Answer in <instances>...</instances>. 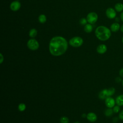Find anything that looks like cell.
I'll return each instance as SVG.
<instances>
[{"label": "cell", "mask_w": 123, "mask_h": 123, "mask_svg": "<svg viewBox=\"0 0 123 123\" xmlns=\"http://www.w3.org/2000/svg\"><path fill=\"white\" fill-rule=\"evenodd\" d=\"M38 20L41 23H44L46 21V17L44 14H41L38 17Z\"/></svg>", "instance_id": "obj_18"}, {"label": "cell", "mask_w": 123, "mask_h": 123, "mask_svg": "<svg viewBox=\"0 0 123 123\" xmlns=\"http://www.w3.org/2000/svg\"><path fill=\"white\" fill-rule=\"evenodd\" d=\"M83 43L82 38L79 37H75L72 38L69 41L70 45L74 47H79L81 46Z\"/></svg>", "instance_id": "obj_3"}, {"label": "cell", "mask_w": 123, "mask_h": 123, "mask_svg": "<svg viewBox=\"0 0 123 123\" xmlns=\"http://www.w3.org/2000/svg\"><path fill=\"white\" fill-rule=\"evenodd\" d=\"M98 20V15L96 13L92 12L88 14L87 21L90 24H94Z\"/></svg>", "instance_id": "obj_5"}, {"label": "cell", "mask_w": 123, "mask_h": 123, "mask_svg": "<svg viewBox=\"0 0 123 123\" xmlns=\"http://www.w3.org/2000/svg\"><path fill=\"white\" fill-rule=\"evenodd\" d=\"M115 9L118 12H122L123 10V4L121 3H117L115 5Z\"/></svg>", "instance_id": "obj_13"}, {"label": "cell", "mask_w": 123, "mask_h": 123, "mask_svg": "<svg viewBox=\"0 0 123 123\" xmlns=\"http://www.w3.org/2000/svg\"><path fill=\"white\" fill-rule=\"evenodd\" d=\"M122 85H123V80L122 81Z\"/></svg>", "instance_id": "obj_30"}, {"label": "cell", "mask_w": 123, "mask_h": 123, "mask_svg": "<svg viewBox=\"0 0 123 123\" xmlns=\"http://www.w3.org/2000/svg\"><path fill=\"white\" fill-rule=\"evenodd\" d=\"M115 102L117 105L120 106H123V95L118 96L116 98Z\"/></svg>", "instance_id": "obj_12"}, {"label": "cell", "mask_w": 123, "mask_h": 123, "mask_svg": "<svg viewBox=\"0 0 123 123\" xmlns=\"http://www.w3.org/2000/svg\"><path fill=\"white\" fill-rule=\"evenodd\" d=\"M86 22L87 21L86 20V19L85 18H82L80 20V23L82 24V25H85L86 23Z\"/></svg>", "instance_id": "obj_24"}, {"label": "cell", "mask_w": 123, "mask_h": 123, "mask_svg": "<svg viewBox=\"0 0 123 123\" xmlns=\"http://www.w3.org/2000/svg\"><path fill=\"white\" fill-rule=\"evenodd\" d=\"M119 74L121 77H123V68H122L119 71Z\"/></svg>", "instance_id": "obj_25"}, {"label": "cell", "mask_w": 123, "mask_h": 123, "mask_svg": "<svg viewBox=\"0 0 123 123\" xmlns=\"http://www.w3.org/2000/svg\"><path fill=\"white\" fill-rule=\"evenodd\" d=\"M113 109H111V108H109L107 109L105 111V114L106 116H111L112 115L113 113Z\"/></svg>", "instance_id": "obj_17"}, {"label": "cell", "mask_w": 123, "mask_h": 123, "mask_svg": "<svg viewBox=\"0 0 123 123\" xmlns=\"http://www.w3.org/2000/svg\"><path fill=\"white\" fill-rule=\"evenodd\" d=\"M21 6L20 3L18 1H13L10 5V8L13 11H16L18 10Z\"/></svg>", "instance_id": "obj_8"}, {"label": "cell", "mask_w": 123, "mask_h": 123, "mask_svg": "<svg viewBox=\"0 0 123 123\" xmlns=\"http://www.w3.org/2000/svg\"><path fill=\"white\" fill-rule=\"evenodd\" d=\"M115 90L113 87H111L109 89H107V96L110 97L113 95L115 93Z\"/></svg>", "instance_id": "obj_15"}, {"label": "cell", "mask_w": 123, "mask_h": 123, "mask_svg": "<svg viewBox=\"0 0 123 123\" xmlns=\"http://www.w3.org/2000/svg\"><path fill=\"white\" fill-rule=\"evenodd\" d=\"M119 118L120 120H123V110L120 112L119 114Z\"/></svg>", "instance_id": "obj_23"}, {"label": "cell", "mask_w": 123, "mask_h": 123, "mask_svg": "<svg viewBox=\"0 0 123 123\" xmlns=\"http://www.w3.org/2000/svg\"><path fill=\"white\" fill-rule=\"evenodd\" d=\"M122 42H123V37H122Z\"/></svg>", "instance_id": "obj_31"}, {"label": "cell", "mask_w": 123, "mask_h": 123, "mask_svg": "<svg viewBox=\"0 0 123 123\" xmlns=\"http://www.w3.org/2000/svg\"><path fill=\"white\" fill-rule=\"evenodd\" d=\"M92 26L90 24H86L84 27L85 31L87 33L91 32L92 30Z\"/></svg>", "instance_id": "obj_14"}, {"label": "cell", "mask_w": 123, "mask_h": 123, "mask_svg": "<svg viewBox=\"0 0 123 123\" xmlns=\"http://www.w3.org/2000/svg\"><path fill=\"white\" fill-rule=\"evenodd\" d=\"M27 45L28 48L33 50L37 49L39 47L38 42L35 39H31L29 40Z\"/></svg>", "instance_id": "obj_4"}, {"label": "cell", "mask_w": 123, "mask_h": 123, "mask_svg": "<svg viewBox=\"0 0 123 123\" xmlns=\"http://www.w3.org/2000/svg\"><path fill=\"white\" fill-rule=\"evenodd\" d=\"M107 46L104 44L98 45L97 48V52L99 54H103L107 51Z\"/></svg>", "instance_id": "obj_9"}, {"label": "cell", "mask_w": 123, "mask_h": 123, "mask_svg": "<svg viewBox=\"0 0 123 123\" xmlns=\"http://www.w3.org/2000/svg\"><path fill=\"white\" fill-rule=\"evenodd\" d=\"M106 97V96H105V95L103 93L102 91H101L99 94V98H100V99H104Z\"/></svg>", "instance_id": "obj_22"}, {"label": "cell", "mask_w": 123, "mask_h": 123, "mask_svg": "<svg viewBox=\"0 0 123 123\" xmlns=\"http://www.w3.org/2000/svg\"><path fill=\"white\" fill-rule=\"evenodd\" d=\"M87 120L91 122H94L97 119V116L96 114L93 112H89L86 115Z\"/></svg>", "instance_id": "obj_10"}, {"label": "cell", "mask_w": 123, "mask_h": 123, "mask_svg": "<svg viewBox=\"0 0 123 123\" xmlns=\"http://www.w3.org/2000/svg\"><path fill=\"white\" fill-rule=\"evenodd\" d=\"M37 34V31L36 29H32L29 32V36L31 37H34Z\"/></svg>", "instance_id": "obj_16"}, {"label": "cell", "mask_w": 123, "mask_h": 123, "mask_svg": "<svg viewBox=\"0 0 123 123\" xmlns=\"http://www.w3.org/2000/svg\"><path fill=\"white\" fill-rule=\"evenodd\" d=\"M0 57H1V60H0V63H2L3 60V56L1 54H0Z\"/></svg>", "instance_id": "obj_27"}, {"label": "cell", "mask_w": 123, "mask_h": 123, "mask_svg": "<svg viewBox=\"0 0 123 123\" xmlns=\"http://www.w3.org/2000/svg\"><path fill=\"white\" fill-rule=\"evenodd\" d=\"M25 108H26L25 105L24 103H21L18 106V109L21 111H24L25 110Z\"/></svg>", "instance_id": "obj_19"}, {"label": "cell", "mask_w": 123, "mask_h": 123, "mask_svg": "<svg viewBox=\"0 0 123 123\" xmlns=\"http://www.w3.org/2000/svg\"><path fill=\"white\" fill-rule=\"evenodd\" d=\"M106 14L109 19H113L115 17L116 12L112 8H109L106 10Z\"/></svg>", "instance_id": "obj_6"}, {"label": "cell", "mask_w": 123, "mask_h": 123, "mask_svg": "<svg viewBox=\"0 0 123 123\" xmlns=\"http://www.w3.org/2000/svg\"><path fill=\"white\" fill-rule=\"evenodd\" d=\"M95 34L98 39L102 41L108 40L111 36L110 29L104 26H99L95 30Z\"/></svg>", "instance_id": "obj_2"}, {"label": "cell", "mask_w": 123, "mask_h": 123, "mask_svg": "<svg viewBox=\"0 0 123 123\" xmlns=\"http://www.w3.org/2000/svg\"><path fill=\"white\" fill-rule=\"evenodd\" d=\"M120 30H121V32H123V25L121 26V28H120Z\"/></svg>", "instance_id": "obj_28"}, {"label": "cell", "mask_w": 123, "mask_h": 123, "mask_svg": "<svg viewBox=\"0 0 123 123\" xmlns=\"http://www.w3.org/2000/svg\"><path fill=\"white\" fill-rule=\"evenodd\" d=\"M120 110V106L117 105L116 106H114L113 107V111L114 113H118Z\"/></svg>", "instance_id": "obj_21"}, {"label": "cell", "mask_w": 123, "mask_h": 123, "mask_svg": "<svg viewBox=\"0 0 123 123\" xmlns=\"http://www.w3.org/2000/svg\"><path fill=\"white\" fill-rule=\"evenodd\" d=\"M120 18H121V20L123 22V11L121 12V13L120 14Z\"/></svg>", "instance_id": "obj_26"}, {"label": "cell", "mask_w": 123, "mask_h": 123, "mask_svg": "<svg viewBox=\"0 0 123 123\" xmlns=\"http://www.w3.org/2000/svg\"><path fill=\"white\" fill-rule=\"evenodd\" d=\"M115 103L116 102L115 100L112 98L108 97L105 99V104L107 107L109 108H111L115 106Z\"/></svg>", "instance_id": "obj_7"}, {"label": "cell", "mask_w": 123, "mask_h": 123, "mask_svg": "<svg viewBox=\"0 0 123 123\" xmlns=\"http://www.w3.org/2000/svg\"><path fill=\"white\" fill-rule=\"evenodd\" d=\"M68 43L66 39L62 37H53L49 43V50L54 56H60L63 54L67 50Z\"/></svg>", "instance_id": "obj_1"}, {"label": "cell", "mask_w": 123, "mask_h": 123, "mask_svg": "<svg viewBox=\"0 0 123 123\" xmlns=\"http://www.w3.org/2000/svg\"><path fill=\"white\" fill-rule=\"evenodd\" d=\"M75 123H79V122H75Z\"/></svg>", "instance_id": "obj_32"}, {"label": "cell", "mask_w": 123, "mask_h": 123, "mask_svg": "<svg viewBox=\"0 0 123 123\" xmlns=\"http://www.w3.org/2000/svg\"><path fill=\"white\" fill-rule=\"evenodd\" d=\"M120 28V25L117 23H113L111 26V30L112 32H115L118 31Z\"/></svg>", "instance_id": "obj_11"}, {"label": "cell", "mask_w": 123, "mask_h": 123, "mask_svg": "<svg viewBox=\"0 0 123 123\" xmlns=\"http://www.w3.org/2000/svg\"><path fill=\"white\" fill-rule=\"evenodd\" d=\"M85 116H86V115H85V114H83V115H82V116H83V118H84V117H85Z\"/></svg>", "instance_id": "obj_29"}, {"label": "cell", "mask_w": 123, "mask_h": 123, "mask_svg": "<svg viewBox=\"0 0 123 123\" xmlns=\"http://www.w3.org/2000/svg\"><path fill=\"white\" fill-rule=\"evenodd\" d=\"M69 119L65 116L62 117L60 119L61 123H69Z\"/></svg>", "instance_id": "obj_20"}]
</instances>
